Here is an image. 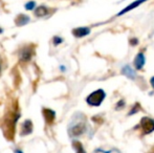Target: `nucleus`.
<instances>
[{
	"instance_id": "nucleus-1",
	"label": "nucleus",
	"mask_w": 154,
	"mask_h": 153,
	"mask_svg": "<svg viewBox=\"0 0 154 153\" xmlns=\"http://www.w3.org/2000/svg\"><path fill=\"white\" fill-rule=\"evenodd\" d=\"M106 96V93L103 89H97L90 93L86 99V102L90 105V106H100L102 102L104 101Z\"/></svg>"
},
{
	"instance_id": "nucleus-2",
	"label": "nucleus",
	"mask_w": 154,
	"mask_h": 153,
	"mask_svg": "<svg viewBox=\"0 0 154 153\" xmlns=\"http://www.w3.org/2000/svg\"><path fill=\"white\" fill-rule=\"evenodd\" d=\"M85 131H86L85 123L79 122V123H77V124L72 125V126L69 128L68 132H69V135H70L71 137H77V136L82 135Z\"/></svg>"
},
{
	"instance_id": "nucleus-3",
	"label": "nucleus",
	"mask_w": 154,
	"mask_h": 153,
	"mask_svg": "<svg viewBox=\"0 0 154 153\" xmlns=\"http://www.w3.org/2000/svg\"><path fill=\"white\" fill-rule=\"evenodd\" d=\"M140 126H142L143 131H144L145 134H149V133L154 131V120L145 116L140 121Z\"/></svg>"
},
{
	"instance_id": "nucleus-4",
	"label": "nucleus",
	"mask_w": 154,
	"mask_h": 153,
	"mask_svg": "<svg viewBox=\"0 0 154 153\" xmlns=\"http://www.w3.org/2000/svg\"><path fill=\"white\" fill-rule=\"evenodd\" d=\"M90 33V29L88 27H78V29H75L72 31L73 36L78 38H81V37H85V36L89 35Z\"/></svg>"
},
{
	"instance_id": "nucleus-5",
	"label": "nucleus",
	"mask_w": 154,
	"mask_h": 153,
	"mask_svg": "<svg viewBox=\"0 0 154 153\" xmlns=\"http://www.w3.org/2000/svg\"><path fill=\"white\" fill-rule=\"evenodd\" d=\"M145 1H147V0H136V1H134V2H132L130 5H128V6H126L125 8L122 11L121 13H119L118 14V16H121V15H123V14H125V13H127V12H129V11H132L133 8H137L138 5H140V4L143 3V2H145Z\"/></svg>"
},
{
	"instance_id": "nucleus-6",
	"label": "nucleus",
	"mask_w": 154,
	"mask_h": 153,
	"mask_svg": "<svg viewBox=\"0 0 154 153\" xmlns=\"http://www.w3.org/2000/svg\"><path fill=\"white\" fill-rule=\"evenodd\" d=\"M32 123L29 120L25 121L22 125V132H21V134L27 135L29 133H32Z\"/></svg>"
},
{
	"instance_id": "nucleus-7",
	"label": "nucleus",
	"mask_w": 154,
	"mask_h": 153,
	"mask_svg": "<svg viewBox=\"0 0 154 153\" xmlns=\"http://www.w3.org/2000/svg\"><path fill=\"white\" fill-rule=\"evenodd\" d=\"M145 64V56L143 54H138L137 56L135 57V60H134V65L137 69H140V68L144 66Z\"/></svg>"
},
{
	"instance_id": "nucleus-8",
	"label": "nucleus",
	"mask_w": 154,
	"mask_h": 153,
	"mask_svg": "<svg viewBox=\"0 0 154 153\" xmlns=\"http://www.w3.org/2000/svg\"><path fill=\"white\" fill-rule=\"evenodd\" d=\"M43 115H44L47 123H51L55 120L56 113H55V111L51 110V109H43Z\"/></svg>"
},
{
	"instance_id": "nucleus-9",
	"label": "nucleus",
	"mask_w": 154,
	"mask_h": 153,
	"mask_svg": "<svg viewBox=\"0 0 154 153\" xmlns=\"http://www.w3.org/2000/svg\"><path fill=\"white\" fill-rule=\"evenodd\" d=\"M123 74L125 76H127L128 78H131V79H134L135 78V74H134V70L132 69L130 66L126 65L125 67L123 68Z\"/></svg>"
},
{
	"instance_id": "nucleus-10",
	"label": "nucleus",
	"mask_w": 154,
	"mask_h": 153,
	"mask_svg": "<svg viewBox=\"0 0 154 153\" xmlns=\"http://www.w3.org/2000/svg\"><path fill=\"white\" fill-rule=\"evenodd\" d=\"M72 146H73V148L75 149V152H77V153H86V151L84 150V148H83V145H82L80 142L73 141Z\"/></svg>"
},
{
	"instance_id": "nucleus-11",
	"label": "nucleus",
	"mask_w": 154,
	"mask_h": 153,
	"mask_svg": "<svg viewBox=\"0 0 154 153\" xmlns=\"http://www.w3.org/2000/svg\"><path fill=\"white\" fill-rule=\"evenodd\" d=\"M29 21V18L27 16H25V15H20V16L17 18L16 22L18 25H24V24H26Z\"/></svg>"
},
{
	"instance_id": "nucleus-12",
	"label": "nucleus",
	"mask_w": 154,
	"mask_h": 153,
	"mask_svg": "<svg viewBox=\"0 0 154 153\" xmlns=\"http://www.w3.org/2000/svg\"><path fill=\"white\" fill-rule=\"evenodd\" d=\"M20 58H21V60H23V61H29V60L32 58L31 50H29V49H23V51L20 55Z\"/></svg>"
},
{
	"instance_id": "nucleus-13",
	"label": "nucleus",
	"mask_w": 154,
	"mask_h": 153,
	"mask_svg": "<svg viewBox=\"0 0 154 153\" xmlns=\"http://www.w3.org/2000/svg\"><path fill=\"white\" fill-rule=\"evenodd\" d=\"M47 12H48V11H47V8H45V6H39L36 10V12H35V14L38 17H43L47 14Z\"/></svg>"
},
{
	"instance_id": "nucleus-14",
	"label": "nucleus",
	"mask_w": 154,
	"mask_h": 153,
	"mask_svg": "<svg viewBox=\"0 0 154 153\" xmlns=\"http://www.w3.org/2000/svg\"><path fill=\"white\" fill-rule=\"evenodd\" d=\"M94 153H122L120 150L116 149V148H111V149H108V150H105V149H97L94 151Z\"/></svg>"
},
{
	"instance_id": "nucleus-15",
	"label": "nucleus",
	"mask_w": 154,
	"mask_h": 153,
	"mask_svg": "<svg viewBox=\"0 0 154 153\" xmlns=\"http://www.w3.org/2000/svg\"><path fill=\"white\" fill-rule=\"evenodd\" d=\"M35 2L34 1H29V3H26L25 4V8H26V10H29V11H31V10H32V8H35Z\"/></svg>"
},
{
	"instance_id": "nucleus-16",
	"label": "nucleus",
	"mask_w": 154,
	"mask_h": 153,
	"mask_svg": "<svg viewBox=\"0 0 154 153\" xmlns=\"http://www.w3.org/2000/svg\"><path fill=\"white\" fill-rule=\"evenodd\" d=\"M62 42V39L61 38H55V44H59V43Z\"/></svg>"
},
{
	"instance_id": "nucleus-17",
	"label": "nucleus",
	"mask_w": 154,
	"mask_h": 153,
	"mask_svg": "<svg viewBox=\"0 0 154 153\" xmlns=\"http://www.w3.org/2000/svg\"><path fill=\"white\" fill-rule=\"evenodd\" d=\"M151 85H152V87L154 88V77L153 78H151Z\"/></svg>"
},
{
	"instance_id": "nucleus-18",
	"label": "nucleus",
	"mask_w": 154,
	"mask_h": 153,
	"mask_svg": "<svg viewBox=\"0 0 154 153\" xmlns=\"http://www.w3.org/2000/svg\"><path fill=\"white\" fill-rule=\"evenodd\" d=\"M15 153H22V151H20V150H16Z\"/></svg>"
},
{
	"instance_id": "nucleus-19",
	"label": "nucleus",
	"mask_w": 154,
	"mask_h": 153,
	"mask_svg": "<svg viewBox=\"0 0 154 153\" xmlns=\"http://www.w3.org/2000/svg\"><path fill=\"white\" fill-rule=\"evenodd\" d=\"M0 70H1V66H0Z\"/></svg>"
}]
</instances>
